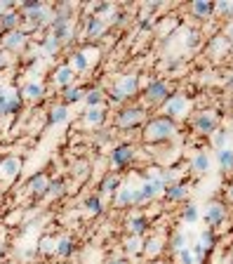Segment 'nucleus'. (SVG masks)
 Segmentation results:
<instances>
[{
    "mask_svg": "<svg viewBox=\"0 0 233 264\" xmlns=\"http://www.w3.org/2000/svg\"><path fill=\"white\" fill-rule=\"evenodd\" d=\"M139 83H141V76L137 74V71H125V74H120L111 83L109 90H106V102L113 106L130 104V102L139 94Z\"/></svg>",
    "mask_w": 233,
    "mask_h": 264,
    "instance_id": "obj_1",
    "label": "nucleus"
},
{
    "mask_svg": "<svg viewBox=\"0 0 233 264\" xmlns=\"http://www.w3.org/2000/svg\"><path fill=\"white\" fill-rule=\"evenodd\" d=\"M177 132H179L177 123L170 121V118H165V116L151 118V121H146L144 128H141V137H144L146 144H165V141L174 139Z\"/></svg>",
    "mask_w": 233,
    "mask_h": 264,
    "instance_id": "obj_2",
    "label": "nucleus"
},
{
    "mask_svg": "<svg viewBox=\"0 0 233 264\" xmlns=\"http://www.w3.org/2000/svg\"><path fill=\"white\" fill-rule=\"evenodd\" d=\"M148 121V109L144 104H125L118 109V113L113 116V128L116 130H137L144 128V123Z\"/></svg>",
    "mask_w": 233,
    "mask_h": 264,
    "instance_id": "obj_3",
    "label": "nucleus"
},
{
    "mask_svg": "<svg viewBox=\"0 0 233 264\" xmlns=\"http://www.w3.org/2000/svg\"><path fill=\"white\" fill-rule=\"evenodd\" d=\"M172 94V87L167 80L163 78H153L148 80V85L144 87V94H141V99H144V106H151V109H156V106H163L170 99Z\"/></svg>",
    "mask_w": 233,
    "mask_h": 264,
    "instance_id": "obj_4",
    "label": "nucleus"
},
{
    "mask_svg": "<svg viewBox=\"0 0 233 264\" xmlns=\"http://www.w3.org/2000/svg\"><path fill=\"white\" fill-rule=\"evenodd\" d=\"M31 47V33H26L24 29H17L12 33H5L0 36V50L7 52L10 57H24L26 50Z\"/></svg>",
    "mask_w": 233,
    "mask_h": 264,
    "instance_id": "obj_5",
    "label": "nucleus"
},
{
    "mask_svg": "<svg viewBox=\"0 0 233 264\" xmlns=\"http://www.w3.org/2000/svg\"><path fill=\"white\" fill-rule=\"evenodd\" d=\"M137 156H139V149L132 141H120V144H116V147L111 149V154H109L111 170H116V172L125 170V167H130L135 163Z\"/></svg>",
    "mask_w": 233,
    "mask_h": 264,
    "instance_id": "obj_6",
    "label": "nucleus"
},
{
    "mask_svg": "<svg viewBox=\"0 0 233 264\" xmlns=\"http://www.w3.org/2000/svg\"><path fill=\"white\" fill-rule=\"evenodd\" d=\"M52 14H55V7L47 5V3H43V5L36 7V10H31V12H21V17H24V26H21V29H24L26 33L49 29Z\"/></svg>",
    "mask_w": 233,
    "mask_h": 264,
    "instance_id": "obj_7",
    "label": "nucleus"
},
{
    "mask_svg": "<svg viewBox=\"0 0 233 264\" xmlns=\"http://www.w3.org/2000/svg\"><path fill=\"white\" fill-rule=\"evenodd\" d=\"M21 104H24V102H21L19 90L5 85V83H0V118H10V116H14V113H19Z\"/></svg>",
    "mask_w": 233,
    "mask_h": 264,
    "instance_id": "obj_8",
    "label": "nucleus"
},
{
    "mask_svg": "<svg viewBox=\"0 0 233 264\" xmlns=\"http://www.w3.org/2000/svg\"><path fill=\"white\" fill-rule=\"evenodd\" d=\"M113 205L118 210H130V208H139V184H132V182H123L120 189L113 194Z\"/></svg>",
    "mask_w": 233,
    "mask_h": 264,
    "instance_id": "obj_9",
    "label": "nucleus"
},
{
    "mask_svg": "<svg viewBox=\"0 0 233 264\" xmlns=\"http://www.w3.org/2000/svg\"><path fill=\"white\" fill-rule=\"evenodd\" d=\"M189 111H191V102H189V97L182 92H172L170 99L163 104V116L174 121V123H177L179 118L189 116Z\"/></svg>",
    "mask_w": 233,
    "mask_h": 264,
    "instance_id": "obj_10",
    "label": "nucleus"
},
{
    "mask_svg": "<svg viewBox=\"0 0 233 264\" xmlns=\"http://www.w3.org/2000/svg\"><path fill=\"white\" fill-rule=\"evenodd\" d=\"M75 21L73 19H64V17H55L52 14V21H49V33L59 40L62 45H71L75 40Z\"/></svg>",
    "mask_w": 233,
    "mask_h": 264,
    "instance_id": "obj_11",
    "label": "nucleus"
},
{
    "mask_svg": "<svg viewBox=\"0 0 233 264\" xmlns=\"http://www.w3.org/2000/svg\"><path fill=\"white\" fill-rule=\"evenodd\" d=\"M111 26L106 24L101 17H92V14H87L85 21H83V36H85V40H90V43H97V40H101V38L109 33Z\"/></svg>",
    "mask_w": 233,
    "mask_h": 264,
    "instance_id": "obj_12",
    "label": "nucleus"
},
{
    "mask_svg": "<svg viewBox=\"0 0 233 264\" xmlns=\"http://www.w3.org/2000/svg\"><path fill=\"white\" fill-rule=\"evenodd\" d=\"M21 170H24V160L19 158V156L0 158V182L3 184H12L14 179L21 175Z\"/></svg>",
    "mask_w": 233,
    "mask_h": 264,
    "instance_id": "obj_13",
    "label": "nucleus"
},
{
    "mask_svg": "<svg viewBox=\"0 0 233 264\" xmlns=\"http://www.w3.org/2000/svg\"><path fill=\"white\" fill-rule=\"evenodd\" d=\"M106 121H109V111H106V106H94V109H85L83 113H80V125L85 130H99L104 128Z\"/></svg>",
    "mask_w": 233,
    "mask_h": 264,
    "instance_id": "obj_14",
    "label": "nucleus"
},
{
    "mask_svg": "<svg viewBox=\"0 0 233 264\" xmlns=\"http://www.w3.org/2000/svg\"><path fill=\"white\" fill-rule=\"evenodd\" d=\"M228 217V210L224 203L219 201H212L205 205V212H202V220H205V224H208V229H215V227H221L224 222H226Z\"/></svg>",
    "mask_w": 233,
    "mask_h": 264,
    "instance_id": "obj_15",
    "label": "nucleus"
},
{
    "mask_svg": "<svg viewBox=\"0 0 233 264\" xmlns=\"http://www.w3.org/2000/svg\"><path fill=\"white\" fill-rule=\"evenodd\" d=\"M217 128H219V118H217L215 111L205 109V111H200V113L193 116V130L200 132V135H212Z\"/></svg>",
    "mask_w": 233,
    "mask_h": 264,
    "instance_id": "obj_16",
    "label": "nucleus"
},
{
    "mask_svg": "<svg viewBox=\"0 0 233 264\" xmlns=\"http://www.w3.org/2000/svg\"><path fill=\"white\" fill-rule=\"evenodd\" d=\"M120 184H123V175H120V172H116V170H109V172H104V177L99 179L97 194L101 198H106V196L113 198V194L120 189Z\"/></svg>",
    "mask_w": 233,
    "mask_h": 264,
    "instance_id": "obj_17",
    "label": "nucleus"
},
{
    "mask_svg": "<svg viewBox=\"0 0 233 264\" xmlns=\"http://www.w3.org/2000/svg\"><path fill=\"white\" fill-rule=\"evenodd\" d=\"M19 94H21V102H31V104H38V102H43L45 94H47V90H45V85L40 83V80H26L24 85H21V90H19Z\"/></svg>",
    "mask_w": 233,
    "mask_h": 264,
    "instance_id": "obj_18",
    "label": "nucleus"
},
{
    "mask_svg": "<svg viewBox=\"0 0 233 264\" xmlns=\"http://www.w3.org/2000/svg\"><path fill=\"white\" fill-rule=\"evenodd\" d=\"M125 229H127L130 236L144 238V236L151 231V220H148L146 215H141V212H132V215L125 220Z\"/></svg>",
    "mask_w": 233,
    "mask_h": 264,
    "instance_id": "obj_19",
    "label": "nucleus"
},
{
    "mask_svg": "<svg viewBox=\"0 0 233 264\" xmlns=\"http://www.w3.org/2000/svg\"><path fill=\"white\" fill-rule=\"evenodd\" d=\"M49 80H52V85H55V87H59V90H66V87L75 85V74H73V68L68 66V64H59V66L52 71Z\"/></svg>",
    "mask_w": 233,
    "mask_h": 264,
    "instance_id": "obj_20",
    "label": "nucleus"
},
{
    "mask_svg": "<svg viewBox=\"0 0 233 264\" xmlns=\"http://www.w3.org/2000/svg\"><path fill=\"white\" fill-rule=\"evenodd\" d=\"M68 66L73 68V74H87L90 68H92V57L87 50H73L71 55H68Z\"/></svg>",
    "mask_w": 233,
    "mask_h": 264,
    "instance_id": "obj_21",
    "label": "nucleus"
},
{
    "mask_svg": "<svg viewBox=\"0 0 233 264\" xmlns=\"http://www.w3.org/2000/svg\"><path fill=\"white\" fill-rule=\"evenodd\" d=\"M49 182H52V179H49L47 172H36V175L29 179L26 189H29V194H31L36 201H40V198H45V194H47Z\"/></svg>",
    "mask_w": 233,
    "mask_h": 264,
    "instance_id": "obj_22",
    "label": "nucleus"
},
{
    "mask_svg": "<svg viewBox=\"0 0 233 264\" xmlns=\"http://www.w3.org/2000/svg\"><path fill=\"white\" fill-rule=\"evenodd\" d=\"M21 26H24V17H21V12H19L17 7L0 14V33H3V36L17 31V29H21Z\"/></svg>",
    "mask_w": 233,
    "mask_h": 264,
    "instance_id": "obj_23",
    "label": "nucleus"
},
{
    "mask_svg": "<svg viewBox=\"0 0 233 264\" xmlns=\"http://www.w3.org/2000/svg\"><path fill=\"white\" fill-rule=\"evenodd\" d=\"M85 109H94V106H106V90L101 85L85 87V97H83Z\"/></svg>",
    "mask_w": 233,
    "mask_h": 264,
    "instance_id": "obj_24",
    "label": "nucleus"
},
{
    "mask_svg": "<svg viewBox=\"0 0 233 264\" xmlns=\"http://www.w3.org/2000/svg\"><path fill=\"white\" fill-rule=\"evenodd\" d=\"M83 212H85L87 217H99L101 212H104V198L99 196V194H87L85 198H83Z\"/></svg>",
    "mask_w": 233,
    "mask_h": 264,
    "instance_id": "obj_25",
    "label": "nucleus"
},
{
    "mask_svg": "<svg viewBox=\"0 0 233 264\" xmlns=\"http://www.w3.org/2000/svg\"><path fill=\"white\" fill-rule=\"evenodd\" d=\"M75 252V241L73 236H68V233H62V236H57V250H55V257L59 259H71Z\"/></svg>",
    "mask_w": 233,
    "mask_h": 264,
    "instance_id": "obj_26",
    "label": "nucleus"
},
{
    "mask_svg": "<svg viewBox=\"0 0 233 264\" xmlns=\"http://www.w3.org/2000/svg\"><path fill=\"white\" fill-rule=\"evenodd\" d=\"M68 118H71V113H68V106H64L62 102H59V104L49 106V111H47V125H49V128H57V125L68 123Z\"/></svg>",
    "mask_w": 233,
    "mask_h": 264,
    "instance_id": "obj_27",
    "label": "nucleus"
},
{
    "mask_svg": "<svg viewBox=\"0 0 233 264\" xmlns=\"http://www.w3.org/2000/svg\"><path fill=\"white\" fill-rule=\"evenodd\" d=\"M191 238H193V236H191V231H186V229H177V231H172L170 243H167V246H170V250L177 255L179 250H184V248L193 246V243H191Z\"/></svg>",
    "mask_w": 233,
    "mask_h": 264,
    "instance_id": "obj_28",
    "label": "nucleus"
},
{
    "mask_svg": "<svg viewBox=\"0 0 233 264\" xmlns=\"http://www.w3.org/2000/svg\"><path fill=\"white\" fill-rule=\"evenodd\" d=\"M191 172L193 175H208L210 167H212V158H210L205 151H198V154L191 156Z\"/></svg>",
    "mask_w": 233,
    "mask_h": 264,
    "instance_id": "obj_29",
    "label": "nucleus"
},
{
    "mask_svg": "<svg viewBox=\"0 0 233 264\" xmlns=\"http://www.w3.org/2000/svg\"><path fill=\"white\" fill-rule=\"evenodd\" d=\"M120 246H123V252L125 257L132 259V257H139L141 255V248H144V238H139V236H125L123 241H120Z\"/></svg>",
    "mask_w": 233,
    "mask_h": 264,
    "instance_id": "obj_30",
    "label": "nucleus"
},
{
    "mask_svg": "<svg viewBox=\"0 0 233 264\" xmlns=\"http://www.w3.org/2000/svg\"><path fill=\"white\" fill-rule=\"evenodd\" d=\"M163 196H165L170 203H182V201H186V196H189V186H186L184 182H174V184L165 186Z\"/></svg>",
    "mask_w": 233,
    "mask_h": 264,
    "instance_id": "obj_31",
    "label": "nucleus"
},
{
    "mask_svg": "<svg viewBox=\"0 0 233 264\" xmlns=\"http://www.w3.org/2000/svg\"><path fill=\"white\" fill-rule=\"evenodd\" d=\"M62 47H64V45L59 43V40H57V38L52 36L49 31L40 38V52H43L45 57H57L59 52H62Z\"/></svg>",
    "mask_w": 233,
    "mask_h": 264,
    "instance_id": "obj_32",
    "label": "nucleus"
},
{
    "mask_svg": "<svg viewBox=\"0 0 233 264\" xmlns=\"http://www.w3.org/2000/svg\"><path fill=\"white\" fill-rule=\"evenodd\" d=\"M85 97V87L83 85H71L66 90H62V104L64 106H73V104H80Z\"/></svg>",
    "mask_w": 233,
    "mask_h": 264,
    "instance_id": "obj_33",
    "label": "nucleus"
},
{
    "mask_svg": "<svg viewBox=\"0 0 233 264\" xmlns=\"http://www.w3.org/2000/svg\"><path fill=\"white\" fill-rule=\"evenodd\" d=\"M160 250H163V238H160V236H148V238H144V248H141V255H144L146 259L158 257Z\"/></svg>",
    "mask_w": 233,
    "mask_h": 264,
    "instance_id": "obj_34",
    "label": "nucleus"
},
{
    "mask_svg": "<svg viewBox=\"0 0 233 264\" xmlns=\"http://www.w3.org/2000/svg\"><path fill=\"white\" fill-rule=\"evenodd\" d=\"M189 12L196 19H210L212 12H215V5L208 3V0H196V3H191L189 5Z\"/></svg>",
    "mask_w": 233,
    "mask_h": 264,
    "instance_id": "obj_35",
    "label": "nucleus"
},
{
    "mask_svg": "<svg viewBox=\"0 0 233 264\" xmlns=\"http://www.w3.org/2000/svg\"><path fill=\"white\" fill-rule=\"evenodd\" d=\"M36 250H38V255H45V257H55V250H57V236H49V233L40 236V238H38Z\"/></svg>",
    "mask_w": 233,
    "mask_h": 264,
    "instance_id": "obj_36",
    "label": "nucleus"
},
{
    "mask_svg": "<svg viewBox=\"0 0 233 264\" xmlns=\"http://www.w3.org/2000/svg\"><path fill=\"white\" fill-rule=\"evenodd\" d=\"M66 194H68L66 182H64V179H52V182H49V186H47V194H45V198H47V201H59V198H64Z\"/></svg>",
    "mask_w": 233,
    "mask_h": 264,
    "instance_id": "obj_37",
    "label": "nucleus"
},
{
    "mask_svg": "<svg viewBox=\"0 0 233 264\" xmlns=\"http://www.w3.org/2000/svg\"><path fill=\"white\" fill-rule=\"evenodd\" d=\"M217 165L224 172H233V147H226V149H219V151H217Z\"/></svg>",
    "mask_w": 233,
    "mask_h": 264,
    "instance_id": "obj_38",
    "label": "nucleus"
},
{
    "mask_svg": "<svg viewBox=\"0 0 233 264\" xmlns=\"http://www.w3.org/2000/svg\"><path fill=\"white\" fill-rule=\"evenodd\" d=\"M113 135H116L113 130H109V128H99V130H92V137H90V139H92L94 147L101 149V147H109L111 139H113Z\"/></svg>",
    "mask_w": 233,
    "mask_h": 264,
    "instance_id": "obj_39",
    "label": "nucleus"
},
{
    "mask_svg": "<svg viewBox=\"0 0 233 264\" xmlns=\"http://www.w3.org/2000/svg\"><path fill=\"white\" fill-rule=\"evenodd\" d=\"M210 137H212V147H215L217 151H219V149H226V147H233L231 144V132L224 130V128H217Z\"/></svg>",
    "mask_w": 233,
    "mask_h": 264,
    "instance_id": "obj_40",
    "label": "nucleus"
},
{
    "mask_svg": "<svg viewBox=\"0 0 233 264\" xmlns=\"http://www.w3.org/2000/svg\"><path fill=\"white\" fill-rule=\"evenodd\" d=\"M182 222H186V224H198L200 222V208L196 203H186L182 208Z\"/></svg>",
    "mask_w": 233,
    "mask_h": 264,
    "instance_id": "obj_41",
    "label": "nucleus"
},
{
    "mask_svg": "<svg viewBox=\"0 0 233 264\" xmlns=\"http://www.w3.org/2000/svg\"><path fill=\"white\" fill-rule=\"evenodd\" d=\"M196 243L198 246H202L205 250H212L215 248V243H217V233H215V229H202L200 233L196 236Z\"/></svg>",
    "mask_w": 233,
    "mask_h": 264,
    "instance_id": "obj_42",
    "label": "nucleus"
},
{
    "mask_svg": "<svg viewBox=\"0 0 233 264\" xmlns=\"http://www.w3.org/2000/svg\"><path fill=\"white\" fill-rule=\"evenodd\" d=\"M71 175H73L75 179H85L87 175H90V160L78 158L73 165H71Z\"/></svg>",
    "mask_w": 233,
    "mask_h": 264,
    "instance_id": "obj_43",
    "label": "nucleus"
},
{
    "mask_svg": "<svg viewBox=\"0 0 233 264\" xmlns=\"http://www.w3.org/2000/svg\"><path fill=\"white\" fill-rule=\"evenodd\" d=\"M174 257H177V264H198V262H196V255H193V250H191V248L179 250Z\"/></svg>",
    "mask_w": 233,
    "mask_h": 264,
    "instance_id": "obj_44",
    "label": "nucleus"
},
{
    "mask_svg": "<svg viewBox=\"0 0 233 264\" xmlns=\"http://www.w3.org/2000/svg\"><path fill=\"white\" fill-rule=\"evenodd\" d=\"M184 36H186V40H184L186 47H189V50H196L198 43H200V38H198V31H193V29H186Z\"/></svg>",
    "mask_w": 233,
    "mask_h": 264,
    "instance_id": "obj_45",
    "label": "nucleus"
},
{
    "mask_svg": "<svg viewBox=\"0 0 233 264\" xmlns=\"http://www.w3.org/2000/svg\"><path fill=\"white\" fill-rule=\"evenodd\" d=\"M137 29H139L141 33L153 31V19H148V17H139V19H137Z\"/></svg>",
    "mask_w": 233,
    "mask_h": 264,
    "instance_id": "obj_46",
    "label": "nucleus"
},
{
    "mask_svg": "<svg viewBox=\"0 0 233 264\" xmlns=\"http://www.w3.org/2000/svg\"><path fill=\"white\" fill-rule=\"evenodd\" d=\"M43 5V0H24V3H19V12H31V10H36V7Z\"/></svg>",
    "mask_w": 233,
    "mask_h": 264,
    "instance_id": "obj_47",
    "label": "nucleus"
},
{
    "mask_svg": "<svg viewBox=\"0 0 233 264\" xmlns=\"http://www.w3.org/2000/svg\"><path fill=\"white\" fill-rule=\"evenodd\" d=\"M10 64H12V57L7 55V52H3V50H0V74H3V71H5V68L10 66Z\"/></svg>",
    "mask_w": 233,
    "mask_h": 264,
    "instance_id": "obj_48",
    "label": "nucleus"
},
{
    "mask_svg": "<svg viewBox=\"0 0 233 264\" xmlns=\"http://www.w3.org/2000/svg\"><path fill=\"white\" fill-rule=\"evenodd\" d=\"M36 255H38V250H36V248H24V250L19 252V257L24 259V262H29V259H33V257H36Z\"/></svg>",
    "mask_w": 233,
    "mask_h": 264,
    "instance_id": "obj_49",
    "label": "nucleus"
},
{
    "mask_svg": "<svg viewBox=\"0 0 233 264\" xmlns=\"http://www.w3.org/2000/svg\"><path fill=\"white\" fill-rule=\"evenodd\" d=\"M224 38H226V43H228V45H233V21L226 26V33H224Z\"/></svg>",
    "mask_w": 233,
    "mask_h": 264,
    "instance_id": "obj_50",
    "label": "nucleus"
},
{
    "mask_svg": "<svg viewBox=\"0 0 233 264\" xmlns=\"http://www.w3.org/2000/svg\"><path fill=\"white\" fill-rule=\"evenodd\" d=\"M106 264H132V259H127V257H111Z\"/></svg>",
    "mask_w": 233,
    "mask_h": 264,
    "instance_id": "obj_51",
    "label": "nucleus"
},
{
    "mask_svg": "<svg viewBox=\"0 0 233 264\" xmlns=\"http://www.w3.org/2000/svg\"><path fill=\"white\" fill-rule=\"evenodd\" d=\"M177 66H179V59H174V57H172V59H165V68H167V71H174Z\"/></svg>",
    "mask_w": 233,
    "mask_h": 264,
    "instance_id": "obj_52",
    "label": "nucleus"
},
{
    "mask_svg": "<svg viewBox=\"0 0 233 264\" xmlns=\"http://www.w3.org/2000/svg\"><path fill=\"white\" fill-rule=\"evenodd\" d=\"M226 196H228V201L233 203V182H231V184L226 186Z\"/></svg>",
    "mask_w": 233,
    "mask_h": 264,
    "instance_id": "obj_53",
    "label": "nucleus"
},
{
    "mask_svg": "<svg viewBox=\"0 0 233 264\" xmlns=\"http://www.w3.org/2000/svg\"><path fill=\"white\" fill-rule=\"evenodd\" d=\"M226 87H228V90H233V74L226 76Z\"/></svg>",
    "mask_w": 233,
    "mask_h": 264,
    "instance_id": "obj_54",
    "label": "nucleus"
},
{
    "mask_svg": "<svg viewBox=\"0 0 233 264\" xmlns=\"http://www.w3.org/2000/svg\"><path fill=\"white\" fill-rule=\"evenodd\" d=\"M226 19H233V3H231V7H228V17Z\"/></svg>",
    "mask_w": 233,
    "mask_h": 264,
    "instance_id": "obj_55",
    "label": "nucleus"
},
{
    "mask_svg": "<svg viewBox=\"0 0 233 264\" xmlns=\"http://www.w3.org/2000/svg\"><path fill=\"white\" fill-rule=\"evenodd\" d=\"M228 264H233V259H231V262H228Z\"/></svg>",
    "mask_w": 233,
    "mask_h": 264,
    "instance_id": "obj_56",
    "label": "nucleus"
},
{
    "mask_svg": "<svg viewBox=\"0 0 233 264\" xmlns=\"http://www.w3.org/2000/svg\"><path fill=\"white\" fill-rule=\"evenodd\" d=\"M158 264H160V262H158Z\"/></svg>",
    "mask_w": 233,
    "mask_h": 264,
    "instance_id": "obj_57",
    "label": "nucleus"
}]
</instances>
